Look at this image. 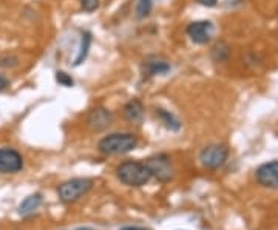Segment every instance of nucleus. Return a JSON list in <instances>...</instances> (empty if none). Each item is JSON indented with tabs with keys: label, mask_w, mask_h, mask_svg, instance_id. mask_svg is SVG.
<instances>
[{
	"label": "nucleus",
	"mask_w": 278,
	"mask_h": 230,
	"mask_svg": "<svg viewBox=\"0 0 278 230\" xmlns=\"http://www.w3.org/2000/svg\"><path fill=\"white\" fill-rule=\"evenodd\" d=\"M196 2L199 4V5H202V7H215L217 5V0H196Z\"/></svg>",
	"instance_id": "20"
},
{
	"label": "nucleus",
	"mask_w": 278,
	"mask_h": 230,
	"mask_svg": "<svg viewBox=\"0 0 278 230\" xmlns=\"http://www.w3.org/2000/svg\"><path fill=\"white\" fill-rule=\"evenodd\" d=\"M146 166H147L152 178H156L159 182H169L175 176V169H173L172 159L167 155H164V153L149 158Z\"/></svg>",
	"instance_id": "5"
},
{
	"label": "nucleus",
	"mask_w": 278,
	"mask_h": 230,
	"mask_svg": "<svg viewBox=\"0 0 278 230\" xmlns=\"http://www.w3.org/2000/svg\"><path fill=\"white\" fill-rule=\"evenodd\" d=\"M79 2L82 10L87 13H93L99 8V0H79Z\"/></svg>",
	"instance_id": "19"
},
{
	"label": "nucleus",
	"mask_w": 278,
	"mask_h": 230,
	"mask_svg": "<svg viewBox=\"0 0 278 230\" xmlns=\"http://www.w3.org/2000/svg\"><path fill=\"white\" fill-rule=\"evenodd\" d=\"M124 118L131 125H141L144 122V105L139 99H131L124 107Z\"/></svg>",
	"instance_id": "10"
},
{
	"label": "nucleus",
	"mask_w": 278,
	"mask_h": 230,
	"mask_svg": "<svg viewBox=\"0 0 278 230\" xmlns=\"http://www.w3.org/2000/svg\"><path fill=\"white\" fill-rule=\"evenodd\" d=\"M155 113H156V118L166 125V128H169L172 131H178L181 128V122L173 113H170L167 110H163V108H156Z\"/></svg>",
	"instance_id": "13"
},
{
	"label": "nucleus",
	"mask_w": 278,
	"mask_h": 230,
	"mask_svg": "<svg viewBox=\"0 0 278 230\" xmlns=\"http://www.w3.org/2000/svg\"><path fill=\"white\" fill-rule=\"evenodd\" d=\"M137 137L133 133H111L102 137L98 144V150L102 155H125L134 150Z\"/></svg>",
	"instance_id": "2"
},
{
	"label": "nucleus",
	"mask_w": 278,
	"mask_h": 230,
	"mask_svg": "<svg viewBox=\"0 0 278 230\" xmlns=\"http://www.w3.org/2000/svg\"><path fill=\"white\" fill-rule=\"evenodd\" d=\"M8 84H10V81L5 78L4 74H0V93H2V91L8 87Z\"/></svg>",
	"instance_id": "21"
},
{
	"label": "nucleus",
	"mask_w": 278,
	"mask_h": 230,
	"mask_svg": "<svg viewBox=\"0 0 278 230\" xmlns=\"http://www.w3.org/2000/svg\"><path fill=\"white\" fill-rule=\"evenodd\" d=\"M150 10H152V0H139L136 7V16L139 19L147 17L150 14Z\"/></svg>",
	"instance_id": "17"
},
{
	"label": "nucleus",
	"mask_w": 278,
	"mask_h": 230,
	"mask_svg": "<svg viewBox=\"0 0 278 230\" xmlns=\"http://www.w3.org/2000/svg\"><path fill=\"white\" fill-rule=\"evenodd\" d=\"M90 45H91V34L88 31H84L82 33V39H81V48H79V54L75 60V65H81L87 56H88V51H90Z\"/></svg>",
	"instance_id": "14"
},
{
	"label": "nucleus",
	"mask_w": 278,
	"mask_h": 230,
	"mask_svg": "<svg viewBox=\"0 0 278 230\" xmlns=\"http://www.w3.org/2000/svg\"><path fill=\"white\" fill-rule=\"evenodd\" d=\"M116 175L122 184L130 187L146 186L152 179V175L146 163H139V161H124L122 164L118 166Z\"/></svg>",
	"instance_id": "1"
},
{
	"label": "nucleus",
	"mask_w": 278,
	"mask_h": 230,
	"mask_svg": "<svg viewBox=\"0 0 278 230\" xmlns=\"http://www.w3.org/2000/svg\"><path fill=\"white\" fill-rule=\"evenodd\" d=\"M255 179L266 189H278V161L260 166L255 172Z\"/></svg>",
	"instance_id": "7"
},
{
	"label": "nucleus",
	"mask_w": 278,
	"mask_h": 230,
	"mask_svg": "<svg viewBox=\"0 0 278 230\" xmlns=\"http://www.w3.org/2000/svg\"><path fill=\"white\" fill-rule=\"evenodd\" d=\"M19 65V57L14 54H0V68H14Z\"/></svg>",
	"instance_id": "16"
},
{
	"label": "nucleus",
	"mask_w": 278,
	"mask_h": 230,
	"mask_svg": "<svg viewBox=\"0 0 278 230\" xmlns=\"http://www.w3.org/2000/svg\"><path fill=\"white\" fill-rule=\"evenodd\" d=\"M170 71V65L166 60H161L158 57H150L144 63V73L147 76H158V74H166Z\"/></svg>",
	"instance_id": "11"
},
{
	"label": "nucleus",
	"mask_w": 278,
	"mask_h": 230,
	"mask_svg": "<svg viewBox=\"0 0 278 230\" xmlns=\"http://www.w3.org/2000/svg\"><path fill=\"white\" fill-rule=\"evenodd\" d=\"M113 119H114V116H113V113L110 110H107L104 107H98V108L90 111L87 122H88V127L93 131H102V130H105V128H108L111 125Z\"/></svg>",
	"instance_id": "9"
},
{
	"label": "nucleus",
	"mask_w": 278,
	"mask_h": 230,
	"mask_svg": "<svg viewBox=\"0 0 278 230\" xmlns=\"http://www.w3.org/2000/svg\"><path fill=\"white\" fill-rule=\"evenodd\" d=\"M214 25L207 20H198V22H192L189 27H187V34L189 37L195 42V43H199V45H204L207 42H211L212 36H214Z\"/></svg>",
	"instance_id": "8"
},
{
	"label": "nucleus",
	"mask_w": 278,
	"mask_h": 230,
	"mask_svg": "<svg viewBox=\"0 0 278 230\" xmlns=\"http://www.w3.org/2000/svg\"><path fill=\"white\" fill-rule=\"evenodd\" d=\"M42 204V195L40 193H34V195H30L28 198H25L22 201V204L19 205V213L22 216H28L31 213H34L39 205Z\"/></svg>",
	"instance_id": "12"
},
{
	"label": "nucleus",
	"mask_w": 278,
	"mask_h": 230,
	"mask_svg": "<svg viewBox=\"0 0 278 230\" xmlns=\"http://www.w3.org/2000/svg\"><path fill=\"white\" fill-rule=\"evenodd\" d=\"M229 54H230V51H229V47H227L226 43H217V45L214 47V50H212V57H214V60H217V62H224V60H227V59H229Z\"/></svg>",
	"instance_id": "15"
},
{
	"label": "nucleus",
	"mask_w": 278,
	"mask_h": 230,
	"mask_svg": "<svg viewBox=\"0 0 278 230\" xmlns=\"http://www.w3.org/2000/svg\"><path fill=\"white\" fill-rule=\"evenodd\" d=\"M24 167V158L13 148H0V173H17Z\"/></svg>",
	"instance_id": "6"
},
{
	"label": "nucleus",
	"mask_w": 278,
	"mask_h": 230,
	"mask_svg": "<svg viewBox=\"0 0 278 230\" xmlns=\"http://www.w3.org/2000/svg\"><path fill=\"white\" fill-rule=\"evenodd\" d=\"M227 158H229V148L226 145H220V144L207 145L199 153V161H201L202 167H205L208 170H218L220 167H223L226 164Z\"/></svg>",
	"instance_id": "4"
},
{
	"label": "nucleus",
	"mask_w": 278,
	"mask_h": 230,
	"mask_svg": "<svg viewBox=\"0 0 278 230\" xmlns=\"http://www.w3.org/2000/svg\"><path fill=\"white\" fill-rule=\"evenodd\" d=\"M93 179L90 178H73L62 182L57 187V196L63 204H72L79 201L93 189Z\"/></svg>",
	"instance_id": "3"
},
{
	"label": "nucleus",
	"mask_w": 278,
	"mask_h": 230,
	"mask_svg": "<svg viewBox=\"0 0 278 230\" xmlns=\"http://www.w3.org/2000/svg\"><path fill=\"white\" fill-rule=\"evenodd\" d=\"M121 230H149V228H144V227H133V225H128V227H122Z\"/></svg>",
	"instance_id": "22"
},
{
	"label": "nucleus",
	"mask_w": 278,
	"mask_h": 230,
	"mask_svg": "<svg viewBox=\"0 0 278 230\" xmlns=\"http://www.w3.org/2000/svg\"><path fill=\"white\" fill-rule=\"evenodd\" d=\"M56 81H57L60 85H63V87H73V85H75L73 78H72L70 74H66L65 71H57V73H56Z\"/></svg>",
	"instance_id": "18"
}]
</instances>
